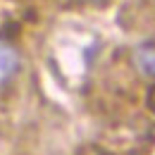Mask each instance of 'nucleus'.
Segmentation results:
<instances>
[{
	"label": "nucleus",
	"mask_w": 155,
	"mask_h": 155,
	"mask_svg": "<svg viewBox=\"0 0 155 155\" xmlns=\"http://www.w3.org/2000/svg\"><path fill=\"white\" fill-rule=\"evenodd\" d=\"M19 53L15 45H10L7 41H0V86L7 84L10 79L17 74L19 69Z\"/></svg>",
	"instance_id": "obj_1"
},
{
	"label": "nucleus",
	"mask_w": 155,
	"mask_h": 155,
	"mask_svg": "<svg viewBox=\"0 0 155 155\" xmlns=\"http://www.w3.org/2000/svg\"><path fill=\"white\" fill-rule=\"evenodd\" d=\"M134 64L143 77L155 79V41L141 43L134 50Z\"/></svg>",
	"instance_id": "obj_2"
},
{
	"label": "nucleus",
	"mask_w": 155,
	"mask_h": 155,
	"mask_svg": "<svg viewBox=\"0 0 155 155\" xmlns=\"http://www.w3.org/2000/svg\"><path fill=\"white\" fill-rule=\"evenodd\" d=\"M148 107H150V112L155 115V86L148 91Z\"/></svg>",
	"instance_id": "obj_3"
},
{
	"label": "nucleus",
	"mask_w": 155,
	"mask_h": 155,
	"mask_svg": "<svg viewBox=\"0 0 155 155\" xmlns=\"http://www.w3.org/2000/svg\"><path fill=\"white\" fill-rule=\"evenodd\" d=\"M86 2H98V0H86Z\"/></svg>",
	"instance_id": "obj_4"
}]
</instances>
